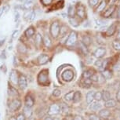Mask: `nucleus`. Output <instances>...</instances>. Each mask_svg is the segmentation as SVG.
<instances>
[{
    "label": "nucleus",
    "instance_id": "f704fd0d",
    "mask_svg": "<svg viewBox=\"0 0 120 120\" xmlns=\"http://www.w3.org/2000/svg\"><path fill=\"white\" fill-rule=\"evenodd\" d=\"M90 42H91V39L89 36L87 35H85L84 37L82 38V43L86 45V46H88V45L90 44Z\"/></svg>",
    "mask_w": 120,
    "mask_h": 120
},
{
    "label": "nucleus",
    "instance_id": "a19ab883",
    "mask_svg": "<svg viewBox=\"0 0 120 120\" xmlns=\"http://www.w3.org/2000/svg\"><path fill=\"white\" fill-rule=\"evenodd\" d=\"M103 64H104V61L101 60H97L96 62H95V66L97 67V68H101L103 67Z\"/></svg>",
    "mask_w": 120,
    "mask_h": 120
},
{
    "label": "nucleus",
    "instance_id": "c03bdc74",
    "mask_svg": "<svg viewBox=\"0 0 120 120\" xmlns=\"http://www.w3.org/2000/svg\"><path fill=\"white\" fill-rule=\"evenodd\" d=\"M25 119H26L25 115L22 113V114H19L17 115V118H16V120H25Z\"/></svg>",
    "mask_w": 120,
    "mask_h": 120
},
{
    "label": "nucleus",
    "instance_id": "4be33fe9",
    "mask_svg": "<svg viewBox=\"0 0 120 120\" xmlns=\"http://www.w3.org/2000/svg\"><path fill=\"white\" fill-rule=\"evenodd\" d=\"M81 97H82V95H81V93L79 91H76L75 92L74 94V98H73V102L74 103H78L80 101Z\"/></svg>",
    "mask_w": 120,
    "mask_h": 120
},
{
    "label": "nucleus",
    "instance_id": "a18cd8bd",
    "mask_svg": "<svg viewBox=\"0 0 120 120\" xmlns=\"http://www.w3.org/2000/svg\"><path fill=\"white\" fill-rule=\"evenodd\" d=\"M90 80H91L92 82H97V81H98V75L96 74H94L90 77Z\"/></svg>",
    "mask_w": 120,
    "mask_h": 120
},
{
    "label": "nucleus",
    "instance_id": "e2e57ef3",
    "mask_svg": "<svg viewBox=\"0 0 120 120\" xmlns=\"http://www.w3.org/2000/svg\"><path fill=\"white\" fill-rule=\"evenodd\" d=\"M111 120H116V119H111Z\"/></svg>",
    "mask_w": 120,
    "mask_h": 120
},
{
    "label": "nucleus",
    "instance_id": "79ce46f5",
    "mask_svg": "<svg viewBox=\"0 0 120 120\" xmlns=\"http://www.w3.org/2000/svg\"><path fill=\"white\" fill-rule=\"evenodd\" d=\"M98 3V0H89V4L91 7H94Z\"/></svg>",
    "mask_w": 120,
    "mask_h": 120
},
{
    "label": "nucleus",
    "instance_id": "7ed1b4c3",
    "mask_svg": "<svg viewBox=\"0 0 120 120\" xmlns=\"http://www.w3.org/2000/svg\"><path fill=\"white\" fill-rule=\"evenodd\" d=\"M74 71L71 69H67L62 72L61 78L64 82H71L72 79H74Z\"/></svg>",
    "mask_w": 120,
    "mask_h": 120
},
{
    "label": "nucleus",
    "instance_id": "4468645a",
    "mask_svg": "<svg viewBox=\"0 0 120 120\" xmlns=\"http://www.w3.org/2000/svg\"><path fill=\"white\" fill-rule=\"evenodd\" d=\"M95 99V92L94 91H90L87 93L86 97V103L88 105L91 104L94 100Z\"/></svg>",
    "mask_w": 120,
    "mask_h": 120
},
{
    "label": "nucleus",
    "instance_id": "09e8293b",
    "mask_svg": "<svg viewBox=\"0 0 120 120\" xmlns=\"http://www.w3.org/2000/svg\"><path fill=\"white\" fill-rule=\"evenodd\" d=\"M80 47H81V49L82 50H83V52H84L85 53H87V49H86V45H84L82 42V43H80Z\"/></svg>",
    "mask_w": 120,
    "mask_h": 120
},
{
    "label": "nucleus",
    "instance_id": "0eeeda50",
    "mask_svg": "<svg viewBox=\"0 0 120 120\" xmlns=\"http://www.w3.org/2000/svg\"><path fill=\"white\" fill-rule=\"evenodd\" d=\"M18 85L21 87V89L22 90H25L27 86H28V82H27V79L26 77L23 75H21L19 77V80H18Z\"/></svg>",
    "mask_w": 120,
    "mask_h": 120
},
{
    "label": "nucleus",
    "instance_id": "393cba45",
    "mask_svg": "<svg viewBox=\"0 0 120 120\" xmlns=\"http://www.w3.org/2000/svg\"><path fill=\"white\" fill-rule=\"evenodd\" d=\"M23 114L25 115L26 118H29L32 115V110H31V108H28V107H25L24 108V112Z\"/></svg>",
    "mask_w": 120,
    "mask_h": 120
},
{
    "label": "nucleus",
    "instance_id": "7c9ffc66",
    "mask_svg": "<svg viewBox=\"0 0 120 120\" xmlns=\"http://www.w3.org/2000/svg\"><path fill=\"white\" fill-rule=\"evenodd\" d=\"M43 42L45 44V46L46 47H49L51 46V40L48 35H45L43 38Z\"/></svg>",
    "mask_w": 120,
    "mask_h": 120
},
{
    "label": "nucleus",
    "instance_id": "412c9836",
    "mask_svg": "<svg viewBox=\"0 0 120 120\" xmlns=\"http://www.w3.org/2000/svg\"><path fill=\"white\" fill-rule=\"evenodd\" d=\"M110 99H111V94L108 91H107V90H104L102 92V100H104L106 102V101H109Z\"/></svg>",
    "mask_w": 120,
    "mask_h": 120
},
{
    "label": "nucleus",
    "instance_id": "49530a36",
    "mask_svg": "<svg viewBox=\"0 0 120 120\" xmlns=\"http://www.w3.org/2000/svg\"><path fill=\"white\" fill-rule=\"evenodd\" d=\"M96 22H97V24L99 27L104 26V25H105V24H106V22L104 21H101V20H98V21H96Z\"/></svg>",
    "mask_w": 120,
    "mask_h": 120
},
{
    "label": "nucleus",
    "instance_id": "2eb2a0df",
    "mask_svg": "<svg viewBox=\"0 0 120 120\" xmlns=\"http://www.w3.org/2000/svg\"><path fill=\"white\" fill-rule=\"evenodd\" d=\"M115 31H116V24L114 23V24H111V26L108 28L107 31H106V35L108 36H112L114 35Z\"/></svg>",
    "mask_w": 120,
    "mask_h": 120
},
{
    "label": "nucleus",
    "instance_id": "de8ad7c7",
    "mask_svg": "<svg viewBox=\"0 0 120 120\" xmlns=\"http://www.w3.org/2000/svg\"><path fill=\"white\" fill-rule=\"evenodd\" d=\"M41 2L42 3V4L45 6H48L49 4H51V3L53 2V0H41Z\"/></svg>",
    "mask_w": 120,
    "mask_h": 120
},
{
    "label": "nucleus",
    "instance_id": "473e14b6",
    "mask_svg": "<svg viewBox=\"0 0 120 120\" xmlns=\"http://www.w3.org/2000/svg\"><path fill=\"white\" fill-rule=\"evenodd\" d=\"M17 49H18V51L19 52H21V53H25L26 50H27V49H26V47L24 45H23L22 43H19L17 45Z\"/></svg>",
    "mask_w": 120,
    "mask_h": 120
},
{
    "label": "nucleus",
    "instance_id": "f03ea898",
    "mask_svg": "<svg viewBox=\"0 0 120 120\" xmlns=\"http://www.w3.org/2000/svg\"><path fill=\"white\" fill-rule=\"evenodd\" d=\"M60 24L57 21L53 22L50 26V35H52V37L54 38H57L58 35H60Z\"/></svg>",
    "mask_w": 120,
    "mask_h": 120
},
{
    "label": "nucleus",
    "instance_id": "e433bc0d",
    "mask_svg": "<svg viewBox=\"0 0 120 120\" xmlns=\"http://www.w3.org/2000/svg\"><path fill=\"white\" fill-rule=\"evenodd\" d=\"M68 27L67 26H65V25H63L61 28H60V35L61 36H64L65 34L67 33V31H68Z\"/></svg>",
    "mask_w": 120,
    "mask_h": 120
},
{
    "label": "nucleus",
    "instance_id": "c756f323",
    "mask_svg": "<svg viewBox=\"0 0 120 120\" xmlns=\"http://www.w3.org/2000/svg\"><path fill=\"white\" fill-rule=\"evenodd\" d=\"M60 112H61L63 114H67L69 111V108H68V105H65V104H64V103L60 105Z\"/></svg>",
    "mask_w": 120,
    "mask_h": 120
},
{
    "label": "nucleus",
    "instance_id": "8fccbe9b",
    "mask_svg": "<svg viewBox=\"0 0 120 120\" xmlns=\"http://www.w3.org/2000/svg\"><path fill=\"white\" fill-rule=\"evenodd\" d=\"M35 13L34 12H32V13H31V17H30V19H29V22H31V21H33L34 20H35Z\"/></svg>",
    "mask_w": 120,
    "mask_h": 120
},
{
    "label": "nucleus",
    "instance_id": "9d476101",
    "mask_svg": "<svg viewBox=\"0 0 120 120\" xmlns=\"http://www.w3.org/2000/svg\"><path fill=\"white\" fill-rule=\"evenodd\" d=\"M37 60H38V64L43 65V64H46V63L48 62V60H49V56L46 55V54H45V53L41 54V55L38 56Z\"/></svg>",
    "mask_w": 120,
    "mask_h": 120
},
{
    "label": "nucleus",
    "instance_id": "ddd939ff",
    "mask_svg": "<svg viewBox=\"0 0 120 120\" xmlns=\"http://www.w3.org/2000/svg\"><path fill=\"white\" fill-rule=\"evenodd\" d=\"M111 115V112L110 111H108V109H102L99 112V117L102 118L104 119H108V118L110 117Z\"/></svg>",
    "mask_w": 120,
    "mask_h": 120
},
{
    "label": "nucleus",
    "instance_id": "aec40b11",
    "mask_svg": "<svg viewBox=\"0 0 120 120\" xmlns=\"http://www.w3.org/2000/svg\"><path fill=\"white\" fill-rule=\"evenodd\" d=\"M35 45L38 47H39L40 45L42 44V42H43V39H42V35H40L39 33H38L37 35H36L35 38Z\"/></svg>",
    "mask_w": 120,
    "mask_h": 120
},
{
    "label": "nucleus",
    "instance_id": "cd10ccee",
    "mask_svg": "<svg viewBox=\"0 0 120 120\" xmlns=\"http://www.w3.org/2000/svg\"><path fill=\"white\" fill-rule=\"evenodd\" d=\"M35 1V0H24V3L23 4V7L24 9H26V10H28L31 6L32 5L33 2Z\"/></svg>",
    "mask_w": 120,
    "mask_h": 120
},
{
    "label": "nucleus",
    "instance_id": "20e7f679",
    "mask_svg": "<svg viewBox=\"0 0 120 120\" xmlns=\"http://www.w3.org/2000/svg\"><path fill=\"white\" fill-rule=\"evenodd\" d=\"M77 33L75 31H72L71 34L69 35L67 41H66V45L68 46H73L75 45L76 42H77Z\"/></svg>",
    "mask_w": 120,
    "mask_h": 120
},
{
    "label": "nucleus",
    "instance_id": "ea45409f",
    "mask_svg": "<svg viewBox=\"0 0 120 120\" xmlns=\"http://www.w3.org/2000/svg\"><path fill=\"white\" fill-rule=\"evenodd\" d=\"M60 94H61V91H60L59 89H55L53 91V96L54 97H60Z\"/></svg>",
    "mask_w": 120,
    "mask_h": 120
},
{
    "label": "nucleus",
    "instance_id": "1a4fd4ad",
    "mask_svg": "<svg viewBox=\"0 0 120 120\" xmlns=\"http://www.w3.org/2000/svg\"><path fill=\"white\" fill-rule=\"evenodd\" d=\"M10 80L12 82L14 85L18 84V80H19V78L17 76V72L15 71V70H12L10 71Z\"/></svg>",
    "mask_w": 120,
    "mask_h": 120
},
{
    "label": "nucleus",
    "instance_id": "f8f14e48",
    "mask_svg": "<svg viewBox=\"0 0 120 120\" xmlns=\"http://www.w3.org/2000/svg\"><path fill=\"white\" fill-rule=\"evenodd\" d=\"M106 49L104 47H100V48L97 49L94 52V56L97 58H101L105 55Z\"/></svg>",
    "mask_w": 120,
    "mask_h": 120
},
{
    "label": "nucleus",
    "instance_id": "b1692460",
    "mask_svg": "<svg viewBox=\"0 0 120 120\" xmlns=\"http://www.w3.org/2000/svg\"><path fill=\"white\" fill-rule=\"evenodd\" d=\"M94 74V73H93V71H92V70H86V71H85L82 73V78L84 79H90V77H91Z\"/></svg>",
    "mask_w": 120,
    "mask_h": 120
},
{
    "label": "nucleus",
    "instance_id": "13d9d810",
    "mask_svg": "<svg viewBox=\"0 0 120 120\" xmlns=\"http://www.w3.org/2000/svg\"><path fill=\"white\" fill-rule=\"evenodd\" d=\"M117 15H118V17L120 18V6L118 9V13H117Z\"/></svg>",
    "mask_w": 120,
    "mask_h": 120
},
{
    "label": "nucleus",
    "instance_id": "5fc2aeb1",
    "mask_svg": "<svg viewBox=\"0 0 120 120\" xmlns=\"http://www.w3.org/2000/svg\"><path fill=\"white\" fill-rule=\"evenodd\" d=\"M19 13H18V12H15V21L17 22L18 21V20H19Z\"/></svg>",
    "mask_w": 120,
    "mask_h": 120
},
{
    "label": "nucleus",
    "instance_id": "f3484780",
    "mask_svg": "<svg viewBox=\"0 0 120 120\" xmlns=\"http://www.w3.org/2000/svg\"><path fill=\"white\" fill-rule=\"evenodd\" d=\"M35 29H34L33 27H29V28L25 31L24 34H25L27 38H31L34 35H35Z\"/></svg>",
    "mask_w": 120,
    "mask_h": 120
},
{
    "label": "nucleus",
    "instance_id": "6e6552de",
    "mask_svg": "<svg viewBox=\"0 0 120 120\" xmlns=\"http://www.w3.org/2000/svg\"><path fill=\"white\" fill-rule=\"evenodd\" d=\"M60 112V106L56 104H53L49 109V115H57Z\"/></svg>",
    "mask_w": 120,
    "mask_h": 120
},
{
    "label": "nucleus",
    "instance_id": "9b49d317",
    "mask_svg": "<svg viewBox=\"0 0 120 120\" xmlns=\"http://www.w3.org/2000/svg\"><path fill=\"white\" fill-rule=\"evenodd\" d=\"M24 104H25V107L28 108H32L34 105H35V101H34V98L31 95H28L25 97V101H24Z\"/></svg>",
    "mask_w": 120,
    "mask_h": 120
},
{
    "label": "nucleus",
    "instance_id": "423d86ee",
    "mask_svg": "<svg viewBox=\"0 0 120 120\" xmlns=\"http://www.w3.org/2000/svg\"><path fill=\"white\" fill-rule=\"evenodd\" d=\"M76 13L80 18L86 17V8L82 3H78L76 6Z\"/></svg>",
    "mask_w": 120,
    "mask_h": 120
},
{
    "label": "nucleus",
    "instance_id": "dca6fc26",
    "mask_svg": "<svg viewBox=\"0 0 120 120\" xmlns=\"http://www.w3.org/2000/svg\"><path fill=\"white\" fill-rule=\"evenodd\" d=\"M115 10V6H111L110 7L108 8V10L105 11V13L103 14V16H104L105 17H110V16L112 15L113 13H114Z\"/></svg>",
    "mask_w": 120,
    "mask_h": 120
},
{
    "label": "nucleus",
    "instance_id": "603ef678",
    "mask_svg": "<svg viewBox=\"0 0 120 120\" xmlns=\"http://www.w3.org/2000/svg\"><path fill=\"white\" fill-rule=\"evenodd\" d=\"M116 99H117L118 102L120 103V89L118 90L117 93H116Z\"/></svg>",
    "mask_w": 120,
    "mask_h": 120
},
{
    "label": "nucleus",
    "instance_id": "a211bd4d",
    "mask_svg": "<svg viewBox=\"0 0 120 120\" xmlns=\"http://www.w3.org/2000/svg\"><path fill=\"white\" fill-rule=\"evenodd\" d=\"M116 105V101L114 99H110L109 101H106L105 106L107 108H114Z\"/></svg>",
    "mask_w": 120,
    "mask_h": 120
},
{
    "label": "nucleus",
    "instance_id": "bb28decb",
    "mask_svg": "<svg viewBox=\"0 0 120 120\" xmlns=\"http://www.w3.org/2000/svg\"><path fill=\"white\" fill-rule=\"evenodd\" d=\"M106 5H107V2H106L105 0H103V1L99 4L98 7L97 8V12H101L102 10H105Z\"/></svg>",
    "mask_w": 120,
    "mask_h": 120
},
{
    "label": "nucleus",
    "instance_id": "4d7b16f0",
    "mask_svg": "<svg viewBox=\"0 0 120 120\" xmlns=\"http://www.w3.org/2000/svg\"><path fill=\"white\" fill-rule=\"evenodd\" d=\"M3 11H4V7H3V8L0 9V17H1V16H2V15H3Z\"/></svg>",
    "mask_w": 120,
    "mask_h": 120
},
{
    "label": "nucleus",
    "instance_id": "c85d7f7f",
    "mask_svg": "<svg viewBox=\"0 0 120 120\" xmlns=\"http://www.w3.org/2000/svg\"><path fill=\"white\" fill-rule=\"evenodd\" d=\"M69 23L73 27H78L79 25V21L75 17H71L69 19Z\"/></svg>",
    "mask_w": 120,
    "mask_h": 120
},
{
    "label": "nucleus",
    "instance_id": "a878e982",
    "mask_svg": "<svg viewBox=\"0 0 120 120\" xmlns=\"http://www.w3.org/2000/svg\"><path fill=\"white\" fill-rule=\"evenodd\" d=\"M90 109L93 111H97L101 108V105L98 102V101H97V102H95L93 104V105H90Z\"/></svg>",
    "mask_w": 120,
    "mask_h": 120
},
{
    "label": "nucleus",
    "instance_id": "052dcab7",
    "mask_svg": "<svg viewBox=\"0 0 120 120\" xmlns=\"http://www.w3.org/2000/svg\"><path fill=\"white\" fill-rule=\"evenodd\" d=\"M118 38L120 39V31H119V33H118Z\"/></svg>",
    "mask_w": 120,
    "mask_h": 120
},
{
    "label": "nucleus",
    "instance_id": "5701e85b",
    "mask_svg": "<svg viewBox=\"0 0 120 120\" xmlns=\"http://www.w3.org/2000/svg\"><path fill=\"white\" fill-rule=\"evenodd\" d=\"M102 75L105 79H112V72L110 71V70H105L102 72Z\"/></svg>",
    "mask_w": 120,
    "mask_h": 120
},
{
    "label": "nucleus",
    "instance_id": "2f4dec72",
    "mask_svg": "<svg viewBox=\"0 0 120 120\" xmlns=\"http://www.w3.org/2000/svg\"><path fill=\"white\" fill-rule=\"evenodd\" d=\"M9 94H10L11 97L18 96L17 91L14 89V88H13V87H10V88H9Z\"/></svg>",
    "mask_w": 120,
    "mask_h": 120
},
{
    "label": "nucleus",
    "instance_id": "72a5a7b5",
    "mask_svg": "<svg viewBox=\"0 0 120 120\" xmlns=\"http://www.w3.org/2000/svg\"><path fill=\"white\" fill-rule=\"evenodd\" d=\"M68 17H74V15H75V10H74V7L70 5L69 7H68Z\"/></svg>",
    "mask_w": 120,
    "mask_h": 120
},
{
    "label": "nucleus",
    "instance_id": "6e6d98bb",
    "mask_svg": "<svg viewBox=\"0 0 120 120\" xmlns=\"http://www.w3.org/2000/svg\"><path fill=\"white\" fill-rule=\"evenodd\" d=\"M18 33H19V31H18V30H16V31H14V32H13V36H12V37H13V38H16V37H17V36Z\"/></svg>",
    "mask_w": 120,
    "mask_h": 120
},
{
    "label": "nucleus",
    "instance_id": "c9c22d12",
    "mask_svg": "<svg viewBox=\"0 0 120 120\" xmlns=\"http://www.w3.org/2000/svg\"><path fill=\"white\" fill-rule=\"evenodd\" d=\"M33 12V10H27L25 13H24V18L26 20V21H29V19H30V17H31V13H32Z\"/></svg>",
    "mask_w": 120,
    "mask_h": 120
},
{
    "label": "nucleus",
    "instance_id": "3c124183",
    "mask_svg": "<svg viewBox=\"0 0 120 120\" xmlns=\"http://www.w3.org/2000/svg\"><path fill=\"white\" fill-rule=\"evenodd\" d=\"M114 69H115V71H117V72L120 71V63H118V64L115 65V68H114Z\"/></svg>",
    "mask_w": 120,
    "mask_h": 120
},
{
    "label": "nucleus",
    "instance_id": "37998d69",
    "mask_svg": "<svg viewBox=\"0 0 120 120\" xmlns=\"http://www.w3.org/2000/svg\"><path fill=\"white\" fill-rule=\"evenodd\" d=\"M89 119L90 120H101L100 119V117H98L97 115H94V114L90 115V117H89Z\"/></svg>",
    "mask_w": 120,
    "mask_h": 120
},
{
    "label": "nucleus",
    "instance_id": "f257e3e1",
    "mask_svg": "<svg viewBox=\"0 0 120 120\" xmlns=\"http://www.w3.org/2000/svg\"><path fill=\"white\" fill-rule=\"evenodd\" d=\"M38 82L42 86H47L49 84V71L48 70H42L38 75Z\"/></svg>",
    "mask_w": 120,
    "mask_h": 120
},
{
    "label": "nucleus",
    "instance_id": "bf43d9fd",
    "mask_svg": "<svg viewBox=\"0 0 120 120\" xmlns=\"http://www.w3.org/2000/svg\"><path fill=\"white\" fill-rule=\"evenodd\" d=\"M44 120H53V119L50 116H48V117H46Z\"/></svg>",
    "mask_w": 120,
    "mask_h": 120
},
{
    "label": "nucleus",
    "instance_id": "39448f33",
    "mask_svg": "<svg viewBox=\"0 0 120 120\" xmlns=\"http://www.w3.org/2000/svg\"><path fill=\"white\" fill-rule=\"evenodd\" d=\"M21 106V101L19 99H14L9 104V108L11 112H15V111L19 110V108Z\"/></svg>",
    "mask_w": 120,
    "mask_h": 120
},
{
    "label": "nucleus",
    "instance_id": "58836bf2",
    "mask_svg": "<svg viewBox=\"0 0 120 120\" xmlns=\"http://www.w3.org/2000/svg\"><path fill=\"white\" fill-rule=\"evenodd\" d=\"M101 99H102V93H101V92L95 93V100L99 101H101Z\"/></svg>",
    "mask_w": 120,
    "mask_h": 120
},
{
    "label": "nucleus",
    "instance_id": "6ab92c4d",
    "mask_svg": "<svg viewBox=\"0 0 120 120\" xmlns=\"http://www.w3.org/2000/svg\"><path fill=\"white\" fill-rule=\"evenodd\" d=\"M74 94H75V91H70V92H68V94H66L64 95V100L66 101H68V102L73 101Z\"/></svg>",
    "mask_w": 120,
    "mask_h": 120
},
{
    "label": "nucleus",
    "instance_id": "864d4df0",
    "mask_svg": "<svg viewBox=\"0 0 120 120\" xmlns=\"http://www.w3.org/2000/svg\"><path fill=\"white\" fill-rule=\"evenodd\" d=\"M73 120H84V119H83L81 115H75V116L74 117Z\"/></svg>",
    "mask_w": 120,
    "mask_h": 120
},
{
    "label": "nucleus",
    "instance_id": "680f3d73",
    "mask_svg": "<svg viewBox=\"0 0 120 120\" xmlns=\"http://www.w3.org/2000/svg\"><path fill=\"white\" fill-rule=\"evenodd\" d=\"M117 1V0H110V2H112V3H113V2H115Z\"/></svg>",
    "mask_w": 120,
    "mask_h": 120
},
{
    "label": "nucleus",
    "instance_id": "4c0bfd02",
    "mask_svg": "<svg viewBox=\"0 0 120 120\" xmlns=\"http://www.w3.org/2000/svg\"><path fill=\"white\" fill-rule=\"evenodd\" d=\"M112 46L115 49L120 50V41H114L112 42Z\"/></svg>",
    "mask_w": 120,
    "mask_h": 120
}]
</instances>
